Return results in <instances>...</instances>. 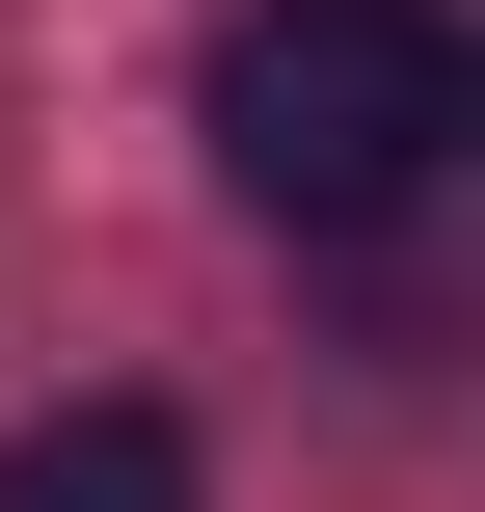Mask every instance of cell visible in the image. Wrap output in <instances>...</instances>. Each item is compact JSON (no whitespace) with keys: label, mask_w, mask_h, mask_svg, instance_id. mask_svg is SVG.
<instances>
[{"label":"cell","mask_w":485,"mask_h":512,"mask_svg":"<svg viewBox=\"0 0 485 512\" xmlns=\"http://www.w3.org/2000/svg\"><path fill=\"white\" fill-rule=\"evenodd\" d=\"M0 512H216V486L162 405H54V432H0Z\"/></svg>","instance_id":"2"},{"label":"cell","mask_w":485,"mask_h":512,"mask_svg":"<svg viewBox=\"0 0 485 512\" xmlns=\"http://www.w3.org/2000/svg\"><path fill=\"white\" fill-rule=\"evenodd\" d=\"M216 162H243V216H297V243L459 189L485 162V27L459 0H243V27H216Z\"/></svg>","instance_id":"1"}]
</instances>
